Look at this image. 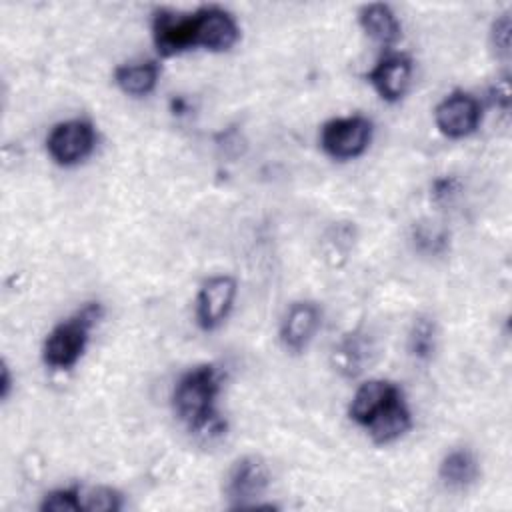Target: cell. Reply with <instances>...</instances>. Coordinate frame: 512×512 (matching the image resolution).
Instances as JSON below:
<instances>
[{"label": "cell", "mask_w": 512, "mask_h": 512, "mask_svg": "<svg viewBox=\"0 0 512 512\" xmlns=\"http://www.w3.org/2000/svg\"><path fill=\"white\" fill-rule=\"evenodd\" d=\"M220 390L222 370L216 364H198L186 370L172 390L174 414L190 432H220L222 422L216 412V398Z\"/></svg>", "instance_id": "obj_1"}, {"label": "cell", "mask_w": 512, "mask_h": 512, "mask_svg": "<svg viewBox=\"0 0 512 512\" xmlns=\"http://www.w3.org/2000/svg\"><path fill=\"white\" fill-rule=\"evenodd\" d=\"M270 468L256 454L240 456L232 462L224 478V494L232 508H258V500L270 486Z\"/></svg>", "instance_id": "obj_4"}, {"label": "cell", "mask_w": 512, "mask_h": 512, "mask_svg": "<svg viewBox=\"0 0 512 512\" xmlns=\"http://www.w3.org/2000/svg\"><path fill=\"white\" fill-rule=\"evenodd\" d=\"M358 24L360 28L378 44L384 48L394 46L402 36V26L398 16L388 4L372 2L360 8L358 12Z\"/></svg>", "instance_id": "obj_14"}, {"label": "cell", "mask_w": 512, "mask_h": 512, "mask_svg": "<svg viewBox=\"0 0 512 512\" xmlns=\"http://www.w3.org/2000/svg\"><path fill=\"white\" fill-rule=\"evenodd\" d=\"M152 40L158 54L166 58L198 48L196 14H182L168 8H158L152 16Z\"/></svg>", "instance_id": "obj_7"}, {"label": "cell", "mask_w": 512, "mask_h": 512, "mask_svg": "<svg viewBox=\"0 0 512 512\" xmlns=\"http://www.w3.org/2000/svg\"><path fill=\"white\" fill-rule=\"evenodd\" d=\"M160 78V66L156 60L120 64L114 70V84L128 96H148Z\"/></svg>", "instance_id": "obj_16"}, {"label": "cell", "mask_w": 512, "mask_h": 512, "mask_svg": "<svg viewBox=\"0 0 512 512\" xmlns=\"http://www.w3.org/2000/svg\"><path fill=\"white\" fill-rule=\"evenodd\" d=\"M320 324H322V310L316 302H310V300L292 302L280 322L282 346L292 354L304 352L314 340Z\"/></svg>", "instance_id": "obj_9"}, {"label": "cell", "mask_w": 512, "mask_h": 512, "mask_svg": "<svg viewBox=\"0 0 512 512\" xmlns=\"http://www.w3.org/2000/svg\"><path fill=\"white\" fill-rule=\"evenodd\" d=\"M412 58L406 54H384L368 72L366 80L386 102H398L406 96L412 82Z\"/></svg>", "instance_id": "obj_10"}, {"label": "cell", "mask_w": 512, "mask_h": 512, "mask_svg": "<svg viewBox=\"0 0 512 512\" xmlns=\"http://www.w3.org/2000/svg\"><path fill=\"white\" fill-rule=\"evenodd\" d=\"M104 308L100 302H86L72 316L58 322L42 344V360L52 370H70L82 358L90 330L102 318Z\"/></svg>", "instance_id": "obj_2"}, {"label": "cell", "mask_w": 512, "mask_h": 512, "mask_svg": "<svg viewBox=\"0 0 512 512\" xmlns=\"http://www.w3.org/2000/svg\"><path fill=\"white\" fill-rule=\"evenodd\" d=\"M400 392V388L394 382L388 380H366L358 386V390L352 396L348 416L358 426H368V422Z\"/></svg>", "instance_id": "obj_13"}, {"label": "cell", "mask_w": 512, "mask_h": 512, "mask_svg": "<svg viewBox=\"0 0 512 512\" xmlns=\"http://www.w3.org/2000/svg\"><path fill=\"white\" fill-rule=\"evenodd\" d=\"M434 122L438 130L452 138H466L474 134L482 122V106L476 96L464 90H454L434 108Z\"/></svg>", "instance_id": "obj_6"}, {"label": "cell", "mask_w": 512, "mask_h": 512, "mask_svg": "<svg viewBox=\"0 0 512 512\" xmlns=\"http://www.w3.org/2000/svg\"><path fill=\"white\" fill-rule=\"evenodd\" d=\"M374 124L370 118L352 114L332 118L320 128V148L334 160H352L362 156L372 140Z\"/></svg>", "instance_id": "obj_3"}, {"label": "cell", "mask_w": 512, "mask_h": 512, "mask_svg": "<svg viewBox=\"0 0 512 512\" xmlns=\"http://www.w3.org/2000/svg\"><path fill=\"white\" fill-rule=\"evenodd\" d=\"M196 44L210 52L230 50L238 38L240 28L234 16L218 6H204L196 12Z\"/></svg>", "instance_id": "obj_11"}, {"label": "cell", "mask_w": 512, "mask_h": 512, "mask_svg": "<svg viewBox=\"0 0 512 512\" xmlns=\"http://www.w3.org/2000/svg\"><path fill=\"white\" fill-rule=\"evenodd\" d=\"M478 474H480V464L474 452L468 448L450 450L438 466V476L442 484L452 490L468 488L478 480Z\"/></svg>", "instance_id": "obj_15"}, {"label": "cell", "mask_w": 512, "mask_h": 512, "mask_svg": "<svg viewBox=\"0 0 512 512\" xmlns=\"http://www.w3.org/2000/svg\"><path fill=\"white\" fill-rule=\"evenodd\" d=\"M96 148V128L88 118H70L52 126L46 152L58 166H76Z\"/></svg>", "instance_id": "obj_5"}, {"label": "cell", "mask_w": 512, "mask_h": 512, "mask_svg": "<svg viewBox=\"0 0 512 512\" xmlns=\"http://www.w3.org/2000/svg\"><path fill=\"white\" fill-rule=\"evenodd\" d=\"M10 388H12L10 368H8V364L4 362V364H2V380H0V396H2V398H8V394H10Z\"/></svg>", "instance_id": "obj_21"}, {"label": "cell", "mask_w": 512, "mask_h": 512, "mask_svg": "<svg viewBox=\"0 0 512 512\" xmlns=\"http://www.w3.org/2000/svg\"><path fill=\"white\" fill-rule=\"evenodd\" d=\"M410 428H412V412L404 400L402 390L366 426L372 442L380 446L402 438Z\"/></svg>", "instance_id": "obj_12"}, {"label": "cell", "mask_w": 512, "mask_h": 512, "mask_svg": "<svg viewBox=\"0 0 512 512\" xmlns=\"http://www.w3.org/2000/svg\"><path fill=\"white\" fill-rule=\"evenodd\" d=\"M122 494L110 486H80V510L88 512H116L122 510Z\"/></svg>", "instance_id": "obj_18"}, {"label": "cell", "mask_w": 512, "mask_h": 512, "mask_svg": "<svg viewBox=\"0 0 512 512\" xmlns=\"http://www.w3.org/2000/svg\"><path fill=\"white\" fill-rule=\"evenodd\" d=\"M42 512H78L80 510V486L50 490L42 502Z\"/></svg>", "instance_id": "obj_19"}, {"label": "cell", "mask_w": 512, "mask_h": 512, "mask_svg": "<svg viewBox=\"0 0 512 512\" xmlns=\"http://www.w3.org/2000/svg\"><path fill=\"white\" fill-rule=\"evenodd\" d=\"M436 348V326L428 316H418L408 332V350L416 360H428Z\"/></svg>", "instance_id": "obj_17"}, {"label": "cell", "mask_w": 512, "mask_h": 512, "mask_svg": "<svg viewBox=\"0 0 512 512\" xmlns=\"http://www.w3.org/2000/svg\"><path fill=\"white\" fill-rule=\"evenodd\" d=\"M236 290V280L230 274H216L202 282L196 294V322L204 332L222 326L234 306Z\"/></svg>", "instance_id": "obj_8"}, {"label": "cell", "mask_w": 512, "mask_h": 512, "mask_svg": "<svg viewBox=\"0 0 512 512\" xmlns=\"http://www.w3.org/2000/svg\"><path fill=\"white\" fill-rule=\"evenodd\" d=\"M510 30H512V22H510V14L504 12L500 14L490 28V44L496 52L498 58H508L510 56Z\"/></svg>", "instance_id": "obj_20"}]
</instances>
